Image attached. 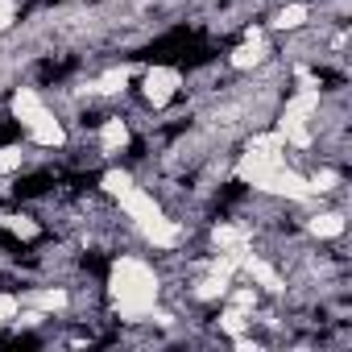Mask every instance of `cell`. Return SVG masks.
I'll use <instances>...</instances> for the list:
<instances>
[{
    "label": "cell",
    "instance_id": "1",
    "mask_svg": "<svg viewBox=\"0 0 352 352\" xmlns=\"http://www.w3.org/2000/svg\"><path fill=\"white\" fill-rule=\"evenodd\" d=\"M108 290H112V302H116L120 319L137 323V319H145V315L157 307L162 282H157V274H153V265H149V261H141V257L124 253V257L112 265Z\"/></svg>",
    "mask_w": 352,
    "mask_h": 352
},
{
    "label": "cell",
    "instance_id": "2",
    "mask_svg": "<svg viewBox=\"0 0 352 352\" xmlns=\"http://www.w3.org/2000/svg\"><path fill=\"white\" fill-rule=\"evenodd\" d=\"M9 108H13V120L30 133L34 145H42V149H58V145H67V129H63V120L50 112V104H46L34 87H17Z\"/></svg>",
    "mask_w": 352,
    "mask_h": 352
},
{
    "label": "cell",
    "instance_id": "3",
    "mask_svg": "<svg viewBox=\"0 0 352 352\" xmlns=\"http://www.w3.org/2000/svg\"><path fill=\"white\" fill-rule=\"evenodd\" d=\"M179 87H183V75L174 71V67H149L145 71V104H153V108H166L174 96H179Z\"/></svg>",
    "mask_w": 352,
    "mask_h": 352
},
{
    "label": "cell",
    "instance_id": "4",
    "mask_svg": "<svg viewBox=\"0 0 352 352\" xmlns=\"http://www.w3.org/2000/svg\"><path fill=\"white\" fill-rule=\"evenodd\" d=\"M236 274H245L253 286H261V290H270V294H282V290H286V278H282L270 261H261V257H253V253L241 257V270H236Z\"/></svg>",
    "mask_w": 352,
    "mask_h": 352
},
{
    "label": "cell",
    "instance_id": "5",
    "mask_svg": "<svg viewBox=\"0 0 352 352\" xmlns=\"http://www.w3.org/2000/svg\"><path fill=\"white\" fill-rule=\"evenodd\" d=\"M265 54H270V50H265V42H261V30H249V34H245V46H236L228 63H232L236 71H253V67L265 63Z\"/></svg>",
    "mask_w": 352,
    "mask_h": 352
},
{
    "label": "cell",
    "instance_id": "6",
    "mask_svg": "<svg viewBox=\"0 0 352 352\" xmlns=\"http://www.w3.org/2000/svg\"><path fill=\"white\" fill-rule=\"evenodd\" d=\"M124 145H129V124H124L120 116H108V120L100 124V153H104V157H116Z\"/></svg>",
    "mask_w": 352,
    "mask_h": 352
},
{
    "label": "cell",
    "instance_id": "7",
    "mask_svg": "<svg viewBox=\"0 0 352 352\" xmlns=\"http://www.w3.org/2000/svg\"><path fill=\"white\" fill-rule=\"evenodd\" d=\"M307 228H311V236H319V241H336V236H344L348 220H344L340 212H323V216H315Z\"/></svg>",
    "mask_w": 352,
    "mask_h": 352
},
{
    "label": "cell",
    "instance_id": "8",
    "mask_svg": "<svg viewBox=\"0 0 352 352\" xmlns=\"http://www.w3.org/2000/svg\"><path fill=\"white\" fill-rule=\"evenodd\" d=\"M124 87H129V67H112V71H104L96 79V91L100 96H120Z\"/></svg>",
    "mask_w": 352,
    "mask_h": 352
},
{
    "label": "cell",
    "instance_id": "9",
    "mask_svg": "<svg viewBox=\"0 0 352 352\" xmlns=\"http://www.w3.org/2000/svg\"><path fill=\"white\" fill-rule=\"evenodd\" d=\"M34 302H38L46 315H54V311H67V307H71V294H67L63 286H46V290L34 294Z\"/></svg>",
    "mask_w": 352,
    "mask_h": 352
},
{
    "label": "cell",
    "instance_id": "10",
    "mask_svg": "<svg viewBox=\"0 0 352 352\" xmlns=\"http://www.w3.org/2000/svg\"><path fill=\"white\" fill-rule=\"evenodd\" d=\"M307 17H311V9H307V5H286V9L274 17V30H302V25H307Z\"/></svg>",
    "mask_w": 352,
    "mask_h": 352
},
{
    "label": "cell",
    "instance_id": "11",
    "mask_svg": "<svg viewBox=\"0 0 352 352\" xmlns=\"http://www.w3.org/2000/svg\"><path fill=\"white\" fill-rule=\"evenodd\" d=\"M220 327H224L228 336H241L245 327H253V315H249L245 307H228V311L220 315Z\"/></svg>",
    "mask_w": 352,
    "mask_h": 352
},
{
    "label": "cell",
    "instance_id": "12",
    "mask_svg": "<svg viewBox=\"0 0 352 352\" xmlns=\"http://www.w3.org/2000/svg\"><path fill=\"white\" fill-rule=\"evenodd\" d=\"M100 187H104V191H108L112 199H120V195H124V191L133 187V174H129V170H108L104 179H100Z\"/></svg>",
    "mask_w": 352,
    "mask_h": 352
},
{
    "label": "cell",
    "instance_id": "13",
    "mask_svg": "<svg viewBox=\"0 0 352 352\" xmlns=\"http://www.w3.org/2000/svg\"><path fill=\"white\" fill-rule=\"evenodd\" d=\"M0 220H5V228H9L13 236H21V241H34V236L42 232V228H38L30 216H0Z\"/></svg>",
    "mask_w": 352,
    "mask_h": 352
},
{
    "label": "cell",
    "instance_id": "14",
    "mask_svg": "<svg viewBox=\"0 0 352 352\" xmlns=\"http://www.w3.org/2000/svg\"><path fill=\"white\" fill-rule=\"evenodd\" d=\"M25 166V149L21 145H0V174H13Z\"/></svg>",
    "mask_w": 352,
    "mask_h": 352
},
{
    "label": "cell",
    "instance_id": "15",
    "mask_svg": "<svg viewBox=\"0 0 352 352\" xmlns=\"http://www.w3.org/2000/svg\"><path fill=\"white\" fill-rule=\"evenodd\" d=\"M17 311H21V298H17V294H0V327L13 323V319H17Z\"/></svg>",
    "mask_w": 352,
    "mask_h": 352
},
{
    "label": "cell",
    "instance_id": "16",
    "mask_svg": "<svg viewBox=\"0 0 352 352\" xmlns=\"http://www.w3.org/2000/svg\"><path fill=\"white\" fill-rule=\"evenodd\" d=\"M17 21V0H0V34Z\"/></svg>",
    "mask_w": 352,
    "mask_h": 352
}]
</instances>
